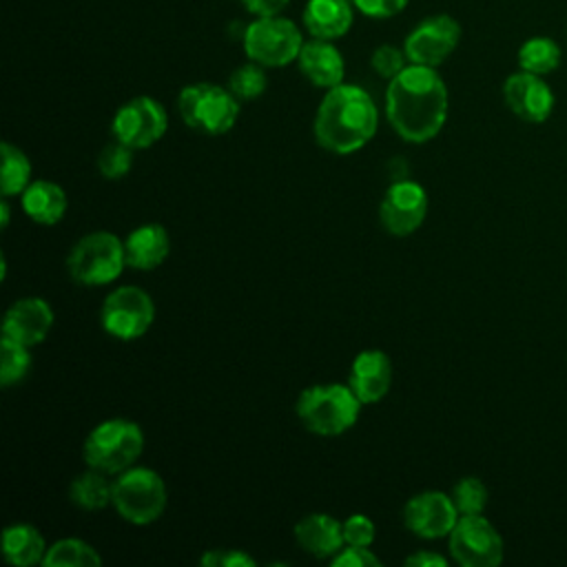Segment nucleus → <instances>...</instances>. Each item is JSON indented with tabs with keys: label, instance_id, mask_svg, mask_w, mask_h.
Wrapping results in <instances>:
<instances>
[{
	"label": "nucleus",
	"instance_id": "36",
	"mask_svg": "<svg viewBox=\"0 0 567 567\" xmlns=\"http://www.w3.org/2000/svg\"><path fill=\"white\" fill-rule=\"evenodd\" d=\"M354 7L370 18H390L405 9L408 0H352Z\"/></svg>",
	"mask_w": 567,
	"mask_h": 567
},
{
	"label": "nucleus",
	"instance_id": "7",
	"mask_svg": "<svg viewBox=\"0 0 567 567\" xmlns=\"http://www.w3.org/2000/svg\"><path fill=\"white\" fill-rule=\"evenodd\" d=\"M166 485L164 478L151 467H128L113 478V501L115 512L133 523L148 525L155 523L166 509Z\"/></svg>",
	"mask_w": 567,
	"mask_h": 567
},
{
	"label": "nucleus",
	"instance_id": "8",
	"mask_svg": "<svg viewBox=\"0 0 567 567\" xmlns=\"http://www.w3.org/2000/svg\"><path fill=\"white\" fill-rule=\"evenodd\" d=\"M301 47V31L281 16L257 18L244 31V51L261 66H286L299 58Z\"/></svg>",
	"mask_w": 567,
	"mask_h": 567
},
{
	"label": "nucleus",
	"instance_id": "16",
	"mask_svg": "<svg viewBox=\"0 0 567 567\" xmlns=\"http://www.w3.org/2000/svg\"><path fill=\"white\" fill-rule=\"evenodd\" d=\"M53 328V310L42 297H22L9 306L2 319V334L24 346H38Z\"/></svg>",
	"mask_w": 567,
	"mask_h": 567
},
{
	"label": "nucleus",
	"instance_id": "20",
	"mask_svg": "<svg viewBox=\"0 0 567 567\" xmlns=\"http://www.w3.org/2000/svg\"><path fill=\"white\" fill-rule=\"evenodd\" d=\"M126 266L135 270H153L162 266L171 252V237L162 224H142L124 239Z\"/></svg>",
	"mask_w": 567,
	"mask_h": 567
},
{
	"label": "nucleus",
	"instance_id": "37",
	"mask_svg": "<svg viewBox=\"0 0 567 567\" xmlns=\"http://www.w3.org/2000/svg\"><path fill=\"white\" fill-rule=\"evenodd\" d=\"M290 0H244L246 9L250 13H255L257 18H264V16H279L286 7H288Z\"/></svg>",
	"mask_w": 567,
	"mask_h": 567
},
{
	"label": "nucleus",
	"instance_id": "34",
	"mask_svg": "<svg viewBox=\"0 0 567 567\" xmlns=\"http://www.w3.org/2000/svg\"><path fill=\"white\" fill-rule=\"evenodd\" d=\"M374 523L363 514H352L343 520V538L346 545H365L370 547L374 540Z\"/></svg>",
	"mask_w": 567,
	"mask_h": 567
},
{
	"label": "nucleus",
	"instance_id": "27",
	"mask_svg": "<svg viewBox=\"0 0 567 567\" xmlns=\"http://www.w3.org/2000/svg\"><path fill=\"white\" fill-rule=\"evenodd\" d=\"M560 64V49L551 38H529L523 42L518 49V66L520 71L536 73V75H547Z\"/></svg>",
	"mask_w": 567,
	"mask_h": 567
},
{
	"label": "nucleus",
	"instance_id": "23",
	"mask_svg": "<svg viewBox=\"0 0 567 567\" xmlns=\"http://www.w3.org/2000/svg\"><path fill=\"white\" fill-rule=\"evenodd\" d=\"M47 543L38 527L29 523H13L2 532V554L4 560L16 567H31L44 560Z\"/></svg>",
	"mask_w": 567,
	"mask_h": 567
},
{
	"label": "nucleus",
	"instance_id": "24",
	"mask_svg": "<svg viewBox=\"0 0 567 567\" xmlns=\"http://www.w3.org/2000/svg\"><path fill=\"white\" fill-rule=\"evenodd\" d=\"M69 498L73 505L86 512H97L111 505L113 501V478L109 474L89 467L86 472L78 474L69 485Z\"/></svg>",
	"mask_w": 567,
	"mask_h": 567
},
{
	"label": "nucleus",
	"instance_id": "29",
	"mask_svg": "<svg viewBox=\"0 0 567 567\" xmlns=\"http://www.w3.org/2000/svg\"><path fill=\"white\" fill-rule=\"evenodd\" d=\"M266 66L257 64V62H246L241 66H237L230 78H228V89L237 100H255L259 97L266 86H268V78H266Z\"/></svg>",
	"mask_w": 567,
	"mask_h": 567
},
{
	"label": "nucleus",
	"instance_id": "30",
	"mask_svg": "<svg viewBox=\"0 0 567 567\" xmlns=\"http://www.w3.org/2000/svg\"><path fill=\"white\" fill-rule=\"evenodd\" d=\"M133 153L135 148L122 144L120 140L109 142L106 146H102L100 155H97V171L104 179H122L128 175L131 166H133Z\"/></svg>",
	"mask_w": 567,
	"mask_h": 567
},
{
	"label": "nucleus",
	"instance_id": "21",
	"mask_svg": "<svg viewBox=\"0 0 567 567\" xmlns=\"http://www.w3.org/2000/svg\"><path fill=\"white\" fill-rule=\"evenodd\" d=\"M352 24V4L348 0H308L303 27L312 38L337 40Z\"/></svg>",
	"mask_w": 567,
	"mask_h": 567
},
{
	"label": "nucleus",
	"instance_id": "15",
	"mask_svg": "<svg viewBox=\"0 0 567 567\" xmlns=\"http://www.w3.org/2000/svg\"><path fill=\"white\" fill-rule=\"evenodd\" d=\"M503 97L514 115L532 124L545 122L554 109V93L549 84L540 75L527 71L512 73L505 80Z\"/></svg>",
	"mask_w": 567,
	"mask_h": 567
},
{
	"label": "nucleus",
	"instance_id": "2",
	"mask_svg": "<svg viewBox=\"0 0 567 567\" xmlns=\"http://www.w3.org/2000/svg\"><path fill=\"white\" fill-rule=\"evenodd\" d=\"M379 111L370 93L354 84H337L323 95L315 115V140L321 148L348 155L363 148L377 133Z\"/></svg>",
	"mask_w": 567,
	"mask_h": 567
},
{
	"label": "nucleus",
	"instance_id": "14",
	"mask_svg": "<svg viewBox=\"0 0 567 567\" xmlns=\"http://www.w3.org/2000/svg\"><path fill=\"white\" fill-rule=\"evenodd\" d=\"M458 516L461 514H458L452 496H447L439 489H427V492L414 494L403 507L405 527L414 536L425 538V540L450 536Z\"/></svg>",
	"mask_w": 567,
	"mask_h": 567
},
{
	"label": "nucleus",
	"instance_id": "25",
	"mask_svg": "<svg viewBox=\"0 0 567 567\" xmlns=\"http://www.w3.org/2000/svg\"><path fill=\"white\" fill-rule=\"evenodd\" d=\"M42 565L44 567H100L102 556L93 545L80 538H60L53 545H49Z\"/></svg>",
	"mask_w": 567,
	"mask_h": 567
},
{
	"label": "nucleus",
	"instance_id": "3",
	"mask_svg": "<svg viewBox=\"0 0 567 567\" xmlns=\"http://www.w3.org/2000/svg\"><path fill=\"white\" fill-rule=\"evenodd\" d=\"M361 405L350 385L317 383L299 394L295 412L308 432L337 436L359 421Z\"/></svg>",
	"mask_w": 567,
	"mask_h": 567
},
{
	"label": "nucleus",
	"instance_id": "39",
	"mask_svg": "<svg viewBox=\"0 0 567 567\" xmlns=\"http://www.w3.org/2000/svg\"><path fill=\"white\" fill-rule=\"evenodd\" d=\"M0 217H2V228L9 226V197H2L0 202Z\"/></svg>",
	"mask_w": 567,
	"mask_h": 567
},
{
	"label": "nucleus",
	"instance_id": "33",
	"mask_svg": "<svg viewBox=\"0 0 567 567\" xmlns=\"http://www.w3.org/2000/svg\"><path fill=\"white\" fill-rule=\"evenodd\" d=\"M332 567H381V558L365 545H346L332 556Z\"/></svg>",
	"mask_w": 567,
	"mask_h": 567
},
{
	"label": "nucleus",
	"instance_id": "1",
	"mask_svg": "<svg viewBox=\"0 0 567 567\" xmlns=\"http://www.w3.org/2000/svg\"><path fill=\"white\" fill-rule=\"evenodd\" d=\"M385 115L399 137L430 142L447 120V86L434 66L408 64L385 89Z\"/></svg>",
	"mask_w": 567,
	"mask_h": 567
},
{
	"label": "nucleus",
	"instance_id": "11",
	"mask_svg": "<svg viewBox=\"0 0 567 567\" xmlns=\"http://www.w3.org/2000/svg\"><path fill=\"white\" fill-rule=\"evenodd\" d=\"M166 128H168V115L164 106L148 95H137L124 102L115 111L111 122L113 140H120L122 144L135 151L151 148L155 142L164 137Z\"/></svg>",
	"mask_w": 567,
	"mask_h": 567
},
{
	"label": "nucleus",
	"instance_id": "6",
	"mask_svg": "<svg viewBox=\"0 0 567 567\" xmlns=\"http://www.w3.org/2000/svg\"><path fill=\"white\" fill-rule=\"evenodd\" d=\"M126 266L124 241L109 230H95L75 241L66 257V270L80 286L115 281Z\"/></svg>",
	"mask_w": 567,
	"mask_h": 567
},
{
	"label": "nucleus",
	"instance_id": "4",
	"mask_svg": "<svg viewBox=\"0 0 567 567\" xmlns=\"http://www.w3.org/2000/svg\"><path fill=\"white\" fill-rule=\"evenodd\" d=\"M144 452V432L131 419H106L97 423L82 445L89 467L115 476L135 465Z\"/></svg>",
	"mask_w": 567,
	"mask_h": 567
},
{
	"label": "nucleus",
	"instance_id": "17",
	"mask_svg": "<svg viewBox=\"0 0 567 567\" xmlns=\"http://www.w3.org/2000/svg\"><path fill=\"white\" fill-rule=\"evenodd\" d=\"M348 385L363 405L381 401L390 392V385H392L390 357L377 348L359 352L350 365Z\"/></svg>",
	"mask_w": 567,
	"mask_h": 567
},
{
	"label": "nucleus",
	"instance_id": "19",
	"mask_svg": "<svg viewBox=\"0 0 567 567\" xmlns=\"http://www.w3.org/2000/svg\"><path fill=\"white\" fill-rule=\"evenodd\" d=\"M295 538L315 558H332L346 545L343 523L330 514H308L297 520Z\"/></svg>",
	"mask_w": 567,
	"mask_h": 567
},
{
	"label": "nucleus",
	"instance_id": "5",
	"mask_svg": "<svg viewBox=\"0 0 567 567\" xmlns=\"http://www.w3.org/2000/svg\"><path fill=\"white\" fill-rule=\"evenodd\" d=\"M177 111L188 128L204 135H224L239 117V100L228 86L197 82L179 91Z\"/></svg>",
	"mask_w": 567,
	"mask_h": 567
},
{
	"label": "nucleus",
	"instance_id": "18",
	"mask_svg": "<svg viewBox=\"0 0 567 567\" xmlns=\"http://www.w3.org/2000/svg\"><path fill=\"white\" fill-rule=\"evenodd\" d=\"M297 62L301 73L319 89H332L343 82V55L330 40L312 38L310 42H303Z\"/></svg>",
	"mask_w": 567,
	"mask_h": 567
},
{
	"label": "nucleus",
	"instance_id": "9",
	"mask_svg": "<svg viewBox=\"0 0 567 567\" xmlns=\"http://www.w3.org/2000/svg\"><path fill=\"white\" fill-rule=\"evenodd\" d=\"M153 319V299L146 290L137 286H120L111 290L100 308L102 328L120 341L140 339L148 332Z\"/></svg>",
	"mask_w": 567,
	"mask_h": 567
},
{
	"label": "nucleus",
	"instance_id": "32",
	"mask_svg": "<svg viewBox=\"0 0 567 567\" xmlns=\"http://www.w3.org/2000/svg\"><path fill=\"white\" fill-rule=\"evenodd\" d=\"M405 60H408L405 51H401L392 44H381V47L374 49V53L370 58V64L381 78H385L390 82L392 78H396L408 66Z\"/></svg>",
	"mask_w": 567,
	"mask_h": 567
},
{
	"label": "nucleus",
	"instance_id": "35",
	"mask_svg": "<svg viewBox=\"0 0 567 567\" xmlns=\"http://www.w3.org/2000/svg\"><path fill=\"white\" fill-rule=\"evenodd\" d=\"M204 567H255L257 560L241 549H208L199 558Z\"/></svg>",
	"mask_w": 567,
	"mask_h": 567
},
{
	"label": "nucleus",
	"instance_id": "28",
	"mask_svg": "<svg viewBox=\"0 0 567 567\" xmlns=\"http://www.w3.org/2000/svg\"><path fill=\"white\" fill-rule=\"evenodd\" d=\"M31 368V352L29 346L4 337L0 343V383L4 388L22 381Z\"/></svg>",
	"mask_w": 567,
	"mask_h": 567
},
{
	"label": "nucleus",
	"instance_id": "31",
	"mask_svg": "<svg viewBox=\"0 0 567 567\" xmlns=\"http://www.w3.org/2000/svg\"><path fill=\"white\" fill-rule=\"evenodd\" d=\"M452 501L458 509V514H483L487 505V487L481 478L476 476H465L461 478L454 489H452Z\"/></svg>",
	"mask_w": 567,
	"mask_h": 567
},
{
	"label": "nucleus",
	"instance_id": "38",
	"mask_svg": "<svg viewBox=\"0 0 567 567\" xmlns=\"http://www.w3.org/2000/svg\"><path fill=\"white\" fill-rule=\"evenodd\" d=\"M405 567H445L447 560L436 551H416L403 560Z\"/></svg>",
	"mask_w": 567,
	"mask_h": 567
},
{
	"label": "nucleus",
	"instance_id": "22",
	"mask_svg": "<svg viewBox=\"0 0 567 567\" xmlns=\"http://www.w3.org/2000/svg\"><path fill=\"white\" fill-rule=\"evenodd\" d=\"M66 208H69L66 193L55 182L35 179L22 193V210L35 224L53 226L64 217Z\"/></svg>",
	"mask_w": 567,
	"mask_h": 567
},
{
	"label": "nucleus",
	"instance_id": "10",
	"mask_svg": "<svg viewBox=\"0 0 567 567\" xmlns=\"http://www.w3.org/2000/svg\"><path fill=\"white\" fill-rule=\"evenodd\" d=\"M452 558L463 567H496L503 560V538L481 514L458 516L447 536Z\"/></svg>",
	"mask_w": 567,
	"mask_h": 567
},
{
	"label": "nucleus",
	"instance_id": "12",
	"mask_svg": "<svg viewBox=\"0 0 567 567\" xmlns=\"http://www.w3.org/2000/svg\"><path fill=\"white\" fill-rule=\"evenodd\" d=\"M427 215V193L421 184L401 179L388 186L381 206L379 219L381 226L394 237H408L425 221Z\"/></svg>",
	"mask_w": 567,
	"mask_h": 567
},
{
	"label": "nucleus",
	"instance_id": "13",
	"mask_svg": "<svg viewBox=\"0 0 567 567\" xmlns=\"http://www.w3.org/2000/svg\"><path fill=\"white\" fill-rule=\"evenodd\" d=\"M461 24L452 16H432L419 22L405 38L403 51L410 64L439 66L458 44Z\"/></svg>",
	"mask_w": 567,
	"mask_h": 567
},
{
	"label": "nucleus",
	"instance_id": "26",
	"mask_svg": "<svg viewBox=\"0 0 567 567\" xmlns=\"http://www.w3.org/2000/svg\"><path fill=\"white\" fill-rule=\"evenodd\" d=\"M2 171H0V190L2 197L22 195L24 188L31 184V162L11 142H2Z\"/></svg>",
	"mask_w": 567,
	"mask_h": 567
}]
</instances>
